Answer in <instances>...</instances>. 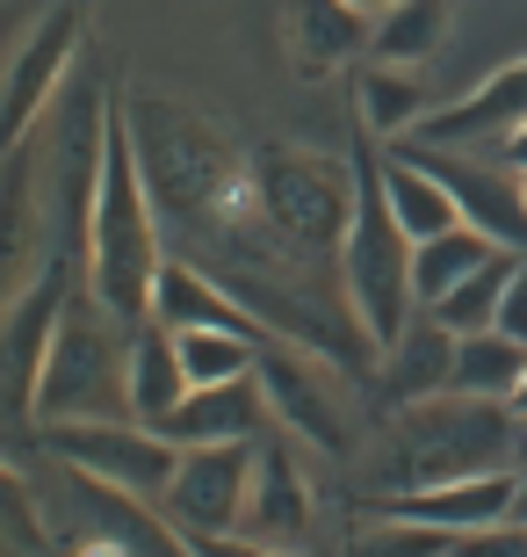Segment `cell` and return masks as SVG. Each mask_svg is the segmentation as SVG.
Returning <instances> with one entry per match:
<instances>
[{
  "instance_id": "7",
  "label": "cell",
  "mask_w": 527,
  "mask_h": 557,
  "mask_svg": "<svg viewBox=\"0 0 527 557\" xmlns=\"http://www.w3.org/2000/svg\"><path fill=\"white\" fill-rule=\"evenodd\" d=\"M87 289L80 269L65 261H43L29 275L15 305L0 311V420H37V376H43V355H51V333H59L65 305Z\"/></svg>"
},
{
  "instance_id": "26",
  "label": "cell",
  "mask_w": 527,
  "mask_h": 557,
  "mask_svg": "<svg viewBox=\"0 0 527 557\" xmlns=\"http://www.w3.org/2000/svg\"><path fill=\"white\" fill-rule=\"evenodd\" d=\"M513 261H520V253H491L485 269L477 275H463V283L448 289L441 305H426V319H441L448 333H491L499 326V305H506V283H513Z\"/></svg>"
},
{
  "instance_id": "14",
  "label": "cell",
  "mask_w": 527,
  "mask_h": 557,
  "mask_svg": "<svg viewBox=\"0 0 527 557\" xmlns=\"http://www.w3.org/2000/svg\"><path fill=\"white\" fill-rule=\"evenodd\" d=\"M527 124V59L499 65L469 87L463 102H434L412 131V145H477V138H513Z\"/></svg>"
},
{
  "instance_id": "31",
  "label": "cell",
  "mask_w": 527,
  "mask_h": 557,
  "mask_svg": "<svg viewBox=\"0 0 527 557\" xmlns=\"http://www.w3.org/2000/svg\"><path fill=\"white\" fill-rule=\"evenodd\" d=\"M196 543V557H311V550H275V543H253V536H188Z\"/></svg>"
},
{
  "instance_id": "15",
  "label": "cell",
  "mask_w": 527,
  "mask_h": 557,
  "mask_svg": "<svg viewBox=\"0 0 527 557\" xmlns=\"http://www.w3.org/2000/svg\"><path fill=\"white\" fill-rule=\"evenodd\" d=\"M520 507V471H477V478H448V485H426V493H398L384 499V515L419 521V529H448V536H469V529H499Z\"/></svg>"
},
{
  "instance_id": "33",
  "label": "cell",
  "mask_w": 527,
  "mask_h": 557,
  "mask_svg": "<svg viewBox=\"0 0 527 557\" xmlns=\"http://www.w3.org/2000/svg\"><path fill=\"white\" fill-rule=\"evenodd\" d=\"M499 160H506L513 174H527V124L513 131V138H499Z\"/></svg>"
},
{
  "instance_id": "16",
  "label": "cell",
  "mask_w": 527,
  "mask_h": 557,
  "mask_svg": "<svg viewBox=\"0 0 527 557\" xmlns=\"http://www.w3.org/2000/svg\"><path fill=\"white\" fill-rule=\"evenodd\" d=\"M152 319L174 333H196V326H224V333H253V341H275V326H267L253 305H239L231 289L217 283V275L203 269V261H166L160 283H152Z\"/></svg>"
},
{
  "instance_id": "10",
  "label": "cell",
  "mask_w": 527,
  "mask_h": 557,
  "mask_svg": "<svg viewBox=\"0 0 527 557\" xmlns=\"http://www.w3.org/2000/svg\"><path fill=\"white\" fill-rule=\"evenodd\" d=\"M43 253H51V232H43V131H29L0 160V311L29 289Z\"/></svg>"
},
{
  "instance_id": "29",
  "label": "cell",
  "mask_w": 527,
  "mask_h": 557,
  "mask_svg": "<svg viewBox=\"0 0 527 557\" xmlns=\"http://www.w3.org/2000/svg\"><path fill=\"white\" fill-rule=\"evenodd\" d=\"M0 529L22 543V550H43V521H37V507H29V493H22V478L0 463Z\"/></svg>"
},
{
  "instance_id": "23",
  "label": "cell",
  "mask_w": 527,
  "mask_h": 557,
  "mask_svg": "<svg viewBox=\"0 0 527 557\" xmlns=\"http://www.w3.org/2000/svg\"><path fill=\"white\" fill-rule=\"evenodd\" d=\"M491 253H499V239L477 232V225H448V232H434V239H419V247H412V297H419V311L441 305L448 289L463 283V275H477Z\"/></svg>"
},
{
  "instance_id": "17",
  "label": "cell",
  "mask_w": 527,
  "mask_h": 557,
  "mask_svg": "<svg viewBox=\"0 0 527 557\" xmlns=\"http://www.w3.org/2000/svg\"><path fill=\"white\" fill-rule=\"evenodd\" d=\"M267 420H275V406H267L261 376H231V384H196V392L166 413V442H181V449H196V442H261Z\"/></svg>"
},
{
  "instance_id": "35",
  "label": "cell",
  "mask_w": 527,
  "mask_h": 557,
  "mask_svg": "<svg viewBox=\"0 0 527 557\" xmlns=\"http://www.w3.org/2000/svg\"><path fill=\"white\" fill-rule=\"evenodd\" d=\"M347 8H362V15H390L398 0H347Z\"/></svg>"
},
{
  "instance_id": "8",
  "label": "cell",
  "mask_w": 527,
  "mask_h": 557,
  "mask_svg": "<svg viewBox=\"0 0 527 557\" xmlns=\"http://www.w3.org/2000/svg\"><path fill=\"white\" fill-rule=\"evenodd\" d=\"M398 145H412V138H398ZM412 152L455 196L463 225L491 232L506 253H527V174H513L506 160H477L469 145H412Z\"/></svg>"
},
{
  "instance_id": "24",
  "label": "cell",
  "mask_w": 527,
  "mask_h": 557,
  "mask_svg": "<svg viewBox=\"0 0 527 557\" xmlns=\"http://www.w3.org/2000/svg\"><path fill=\"white\" fill-rule=\"evenodd\" d=\"M448 15H455V0H398L368 29V59L376 65H426L448 44Z\"/></svg>"
},
{
  "instance_id": "4",
  "label": "cell",
  "mask_w": 527,
  "mask_h": 557,
  "mask_svg": "<svg viewBox=\"0 0 527 557\" xmlns=\"http://www.w3.org/2000/svg\"><path fill=\"white\" fill-rule=\"evenodd\" d=\"M130 333L138 326H123L95 289H80L65 305L37 376L43 428H59V420H130Z\"/></svg>"
},
{
  "instance_id": "11",
  "label": "cell",
  "mask_w": 527,
  "mask_h": 557,
  "mask_svg": "<svg viewBox=\"0 0 527 557\" xmlns=\"http://www.w3.org/2000/svg\"><path fill=\"white\" fill-rule=\"evenodd\" d=\"M239 536L275 543V550H311V478H304V463H297V449L275 442V434H261Z\"/></svg>"
},
{
  "instance_id": "37",
  "label": "cell",
  "mask_w": 527,
  "mask_h": 557,
  "mask_svg": "<svg viewBox=\"0 0 527 557\" xmlns=\"http://www.w3.org/2000/svg\"><path fill=\"white\" fill-rule=\"evenodd\" d=\"M448 557H455V550H448Z\"/></svg>"
},
{
  "instance_id": "27",
  "label": "cell",
  "mask_w": 527,
  "mask_h": 557,
  "mask_svg": "<svg viewBox=\"0 0 527 557\" xmlns=\"http://www.w3.org/2000/svg\"><path fill=\"white\" fill-rule=\"evenodd\" d=\"M181 341V362H188V384H231V376H253L261 370V348L253 333H224V326H196V333H174Z\"/></svg>"
},
{
  "instance_id": "32",
  "label": "cell",
  "mask_w": 527,
  "mask_h": 557,
  "mask_svg": "<svg viewBox=\"0 0 527 557\" xmlns=\"http://www.w3.org/2000/svg\"><path fill=\"white\" fill-rule=\"evenodd\" d=\"M499 333H513L527 348V253L513 261V283H506V305H499Z\"/></svg>"
},
{
  "instance_id": "13",
  "label": "cell",
  "mask_w": 527,
  "mask_h": 557,
  "mask_svg": "<svg viewBox=\"0 0 527 557\" xmlns=\"http://www.w3.org/2000/svg\"><path fill=\"white\" fill-rule=\"evenodd\" d=\"M73 507H80L87 536L109 543L116 557H196V543H188L181 521L166 529V521L152 515L138 493H123V485H102V478L73 471Z\"/></svg>"
},
{
  "instance_id": "30",
  "label": "cell",
  "mask_w": 527,
  "mask_h": 557,
  "mask_svg": "<svg viewBox=\"0 0 527 557\" xmlns=\"http://www.w3.org/2000/svg\"><path fill=\"white\" fill-rule=\"evenodd\" d=\"M455 557H527V521L469 529V536H455Z\"/></svg>"
},
{
  "instance_id": "2",
  "label": "cell",
  "mask_w": 527,
  "mask_h": 557,
  "mask_svg": "<svg viewBox=\"0 0 527 557\" xmlns=\"http://www.w3.org/2000/svg\"><path fill=\"white\" fill-rule=\"evenodd\" d=\"M160 247H166L160 210H152L138 145H130V124L116 109L109 116V152H102V196H95V239H87V289L116 311L123 326L152 319V283L166 269Z\"/></svg>"
},
{
  "instance_id": "21",
  "label": "cell",
  "mask_w": 527,
  "mask_h": 557,
  "mask_svg": "<svg viewBox=\"0 0 527 557\" xmlns=\"http://www.w3.org/2000/svg\"><path fill=\"white\" fill-rule=\"evenodd\" d=\"M426 109L434 102H426V87H419L412 65H368V73H354V124H362L368 138H384V145L412 138Z\"/></svg>"
},
{
  "instance_id": "34",
  "label": "cell",
  "mask_w": 527,
  "mask_h": 557,
  "mask_svg": "<svg viewBox=\"0 0 527 557\" xmlns=\"http://www.w3.org/2000/svg\"><path fill=\"white\" fill-rule=\"evenodd\" d=\"M513 471H520V507H513V521H527V442H520V463H513Z\"/></svg>"
},
{
  "instance_id": "9",
  "label": "cell",
  "mask_w": 527,
  "mask_h": 557,
  "mask_svg": "<svg viewBox=\"0 0 527 557\" xmlns=\"http://www.w3.org/2000/svg\"><path fill=\"white\" fill-rule=\"evenodd\" d=\"M253 456H261V442H196V449H181V471L166 485V515L181 521L188 536H231L246 515Z\"/></svg>"
},
{
  "instance_id": "25",
  "label": "cell",
  "mask_w": 527,
  "mask_h": 557,
  "mask_svg": "<svg viewBox=\"0 0 527 557\" xmlns=\"http://www.w3.org/2000/svg\"><path fill=\"white\" fill-rule=\"evenodd\" d=\"M520 376H527V348L513 341V333H455V392L469 398H506L520 392Z\"/></svg>"
},
{
  "instance_id": "28",
  "label": "cell",
  "mask_w": 527,
  "mask_h": 557,
  "mask_svg": "<svg viewBox=\"0 0 527 557\" xmlns=\"http://www.w3.org/2000/svg\"><path fill=\"white\" fill-rule=\"evenodd\" d=\"M448 550H455L448 529H419V521L384 515V529H362L347 557H448Z\"/></svg>"
},
{
  "instance_id": "19",
  "label": "cell",
  "mask_w": 527,
  "mask_h": 557,
  "mask_svg": "<svg viewBox=\"0 0 527 557\" xmlns=\"http://www.w3.org/2000/svg\"><path fill=\"white\" fill-rule=\"evenodd\" d=\"M384 392H390V406H419V398L455 392V333H448L441 319L419 311V319L384 348Z\"/></svg>"
},
{
  "instance_id": "1",
  "label": "cell",
  "mask_w": 527,
  "mask_h": 557,
  "mask_svg": "<svg viewBox=\"0 0 527 557\" xmlns=\"http://www.w3.org/2000/svg\"><path fill=\"white\" fill-rule=\"evenodd\" d=\"M527 428L513 420L506 398H469V392H441L419 406H398L384 449H376V493H426L448 478H477V471H513L520 463Z\"/></svg>"
},
{
  "instance_id": "12",
  "label": "cell",
  "mask_w": 527,
  "mask_h": 557,
  "mask_svg": "<svg viewBox=\"0 0 527 557\" xmlns=\"http://www.w3.org/2000/svg\"><path fill=\"white\" fill-rule=\"evenodd\" d=\"M261 392L267 406H275V420H283L289 434H304V442H318V449H347L354 434H347V413H340V398L325 392V376L311 355H297V341H267L261 348Z\"/></svg>"
},
{
  "instance_id": "20",
  "label": "cell",
  "mask_w": 527,
  "mask_h": 557,
  "mask_svg": "<svg viewBox=\"0 0 527 557\" xmlns=\"http://www.w3.org/2000/svg\"><path fill=\"white\" fill-rule=\"evenodd\" d=\"M188 392H196V384H188V362H181V341H174V326L145 319V326L130 333V420H145V428H166V413H174Z\"/></svg>"
},
{
  "instance_id": "36",
  "label": "cell",
  "mask_w": 527,
  "mask_h": 557,
  "mask_svg": "<svg viewBox=\"0 0 527 557\" xmlns=\"http://www.w3.org/2000/svg\"><path fill=\"white\" fill-rule=\"evenodd\" d=\"M513 413H520V420H527V376H520V392H513Z\"/></svg>"
},
{
  "instance_id": "5",
  "label": "cell",
  "mask_w": 527,
  "mask_h": 557,
  "mask_svg": "<svg viewBox=\"0 0 527 557\" xmlns=\"http://www.w3.org/2000/svg\"><path fill=\"white\" fill-rule=\"evenodd\" d=\"M80 37H87V0H37L29 8L15 51L0 59V160L59 102V87L80 65Z\"/></svg>"
},
{
  "instance_id": "3",
  "label": "cell",
  "mask_w": 527,
  "mask_h": 557,
  "mask_svg": "<svg viewBox=\"0 0 527 557\" xmlns=\"http://www.w3.org/2000/svg\"><path fill=\"white\" fill-rule=\"evenodd\" d=\"M347 160H354V218H347V239H340V283H347V305H354V326L384 355L419 319V297H412V232L390 210L384 138L362 131V138L347 145Z\"/></svg>"
},
{
  "instance_id": "18",
  "label": "cell",
  "mask_w": 527,
  "mask_h": 557,
  "mask_svg": "<svg viewBox=\"0 0 527 557\" xmlns=\"http://www.w3.org/2000/svg\"><path fill=\"white\" fill-rule=\"evenodd\" d=\"M368 29H376V15L347 8V0H289V59L304 81H325L332 65L368 51Z\"/></svg>"
},
{
  "instance_id": "22",
  "label": "cell",
  "mask_w": 527,
  "mask_h": 557,
  "mask_svg": "<svg viewBox=\"0 0 527 557\" xmlns=\"http://www.w3.org/2000/svg\"><path fill=\"white\" fill-rule=\"evenodd\" d=\"M384 188H390L398 225L412 232V247H419V239H434V232H448V225H463L455 196H448V188L419 166V152H412V145H384Z\"/></svg>"
},
{
  "instance_id": "6",
  "label": "cell",
  "mask_w": 527,
  "mask_h": 557,
  "mask_svg": "<svg viewBox=\"0 0 527 557\" xmlns=\"http://www.w3.org/2000/svg\"><path fill=\"white\" fill-rule=\"evenodd\" d=\"M43 442L65 471H87L138 499H166V485L181 471V442H166L145 420H59V428H43Z\"/></svg>"
}]
</instances>
